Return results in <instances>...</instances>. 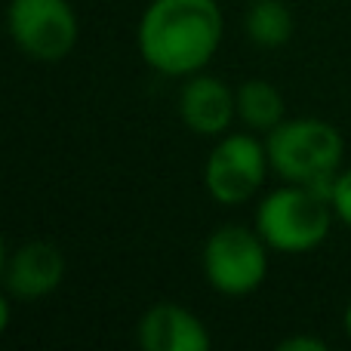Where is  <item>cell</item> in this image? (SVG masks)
<instances>
[{"label":"cell","mask_w":351,"mask_h":351,"mask_svg":"<svg viewBox=\"0 0 351 351\" xmlns=\"http://www.w3.org/2000/svg\"><path fill=\"white\" fill-rule=\"evenodd\" d=\"M6 34L31 62L56 65L77 47L80 22L71 0H10Z\"/></svg>","instance_id":"5b68a950"},{"label":"cell","mask_w":351,"mask_h":351,"mask_svg":"<svg viewBox=\"0 0 351 351\" xmlns=\"http://www.w3.org/2000/svg\"><path fill=\"white\" fill-rule=\"evenodd\" d=\"M179 121L185 130L204 139H219L237 121L234 90L216 74L197 71L182 80L179 90Z\"/></svg>","instance_id":"ba28073f"},{"label":"cell","mask_w":351,"mask_h":351,"mask_svg":"<svg viewBox=\"0 0 351 351\" xmlns=\"http://www.w3.org/2000/svg\"><path fill=\"white\" fill-rule=\"evenodd\" d=\"M234 102H237V121L253 133H271L280 121H287V102L284 93L262 77H250L243 80L234 90Z\"/></svg>","instance_id":"30bf717a"},{"label":"cell","mask_w":351,"mask_h":351,"mask_svg":"<svg viewBox=\"0 0 351 351\" xmlns=\"http://www.w3.org/2000/svg\"><path fill=\"white\" fill-rule=\"evenodd\" d=\"M265 152L271 173L284 182L311 185L330 197L336 173L342 170L346 142L339 130L321 117H287L265 133Z\"/></svg>","instance_id":"7a4b0ae2"},{"label":"cell","mask_w":351,"mask_h":351,"mask_svg":"<svg viewBox=\"0 0 351 351\" xmlns=\"http://www.w3.org/2000/svg\"><path fill=\"white\" fill-rule=\"evenodd\" d=\"M271 170L265 152V139L259 133H225L210 148L204 164V188L216 204L241 206L250 204L265 185V176Z\"/></svg>","instance_id":"8992f818"},{"label":"cell","mask_w":351,"mask_h":351,"mask_svg":"<svg viewBox=\"0 0 351 351\" xmlns=\"http://www.w3.org/2000/svg\"><path fill=\"white\" fill-rule=\"evenodd\" d=\"M222 37L219 0H152L139 16L136 47L152 71L185 80L210 65Z\"/></svg>","instance_id":"6da1fadb"},{"label":"cell","mask_w":351,"mask_h":351,"mask_svg":"<svg viewBox=\"0 0 351 351\" xmlns=\"http://www.w3.org/2000/svg\"><path fill=\"white\" fill-rule=\"evenodd\" d=\"M268 247L262 234L247 225H219L200 250V268L216 293L241 299L256 293L268 278Z\"/></svg>","instance_id":"277c9868"},{"label":"cell","mask_w":351,"mask_h":351,"mask_svg":"<svg viewBox=\"0 0 351 351\" xmlns=\"http://www.w3.org/2000/svg\"><path fill=\"white\" fill-rule=\"evenodd\" d=\"M10 321H12V296L6 290H0V336L6 333Z\"/></svg>","instance_id":"5bb4252c"},{"label":"cell","mask_w":351,"mask_h":351,"mask_svg":"<svg viewBox=\"0 0 351 351\" xmlns=\"http://www.w3.org/2000/svg\"><path fill=\"white\" fill-rule=\"evenodd\" d=\"M333 216L330 197L311 185L284 182L259 197L253 225L274 253H308L327 241Z\"/></svg>","instance_id":"3957f363"},{"label":"cell","mask_w":351,"mask_h":351,"mask_svg":"<svg viewBox=\"0 0 351 351\" xmlns=\"http://www.w3.org/2000/svg\"><path fill=\"white\" fill-rule=\"evenodd\" d=\"M330 206H333L336 219L351 228V167L339 170L333 179V191H330Z\"/></svg>","instance_id":"7c38bea8"},{"label":"cell","mask_w":351,"mask_h":351,"mask_svg":"<svg viewBox=\"0 0 351 351\" xmlns=\"http://www.w3.org/2000/svg\"><path fill=\"white\" fill-rule=\"evenodd\" d=\"M280 351H327V342L317 336H290L278 346Z\"/></svg>","instance_id":"4fadbf2b"},{"label":"cell","mask_w":351,"mask_h":351,"mask_svg":"<svg viewBox=\"0 0 351 351\" xmlns=\"http://www.w3.org/2000/svg\"><path fill=\"white\" fill-rule=\"evenodd\" d=\"M243 28H247L250 43H256L259 49H278L290 43L296 19L284 0H253L243 19Z\"/></svg>","instance_id":"8fae6325"},{"label":"cell","mask_w":351,"mask_h":351,"mask_svg":"<svg viewBox=\"0 0 351 351\" xmlns=\"http://www.w3.org/2000/svg\"><path fill=\"white\" fill-rule=\"evenodd\" d=\"M65 274V253L53 241H28L6 259L3 290L19 302H40L59 290Z\"/></svg>","instance_id":"52a82bcc"},{"label":"cell","mask_w":351,"mask_h":351,"mask_svg":"<svg viewBox=\"0 0 351 351\" xmlns=\"http://www.w3.org/2000/svg\"><path fill=\"white\" fill-rule=\"evenodd\" d=\"M139 346L145 351H210L213 336L191 308L158 302L139 317Z\"/></svg>","instance_id":"9c48e42d"},{"label":"cell","mask_w":351,"mask_h":351,"mask_svg":"<svg viewBox=\"0 0 351 351\" xmlns=\"http://www.w3.org/2000/svg\"><path fill=\"white\" fill-rule=\"evenodd\" d=\"M346 333L351 336V302L346 305Z\"/></svg>","instance_id":"2e32d148"},{"label":"cell","mask_w":351,"mask_h":351,"mask_svg":"<svg viewBox=\"0 0 351 351\" xmlns=\"http://www.w3.org/2000/svg\"><path fill=\"white\" fill-rule=\"evenodd\" d=\"M6 259H10V250L3 243V234H0V280H3V268H6Z\"/></svg>","instance_id":"9a60e30c"}]
</instances>
